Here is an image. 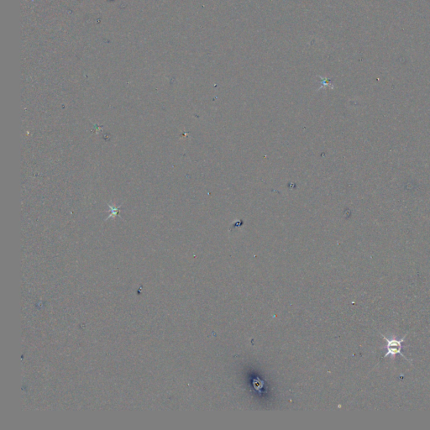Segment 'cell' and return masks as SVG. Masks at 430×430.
<instances>
[{
  "label": "cell",
  "mask_w": 430,
  "mask_h": 430,
  "mask_svg": "<svg viewBox=\"0 0 430 430\" xmlns=\"http://www.w3.org/2000/svg\"><path fill=\"white\" fill-rule=\"evenodd\" d=\"M382 336H383V338L386 341V351H387V352H386V354H385V355H384L383 357H388L390 355L391 357L394 358L397 354H401L402 357L409 361V360L407 359V357L405 356L404 354L402 353V344H403V342H404L406 336H404V337L401 338V339L386 338V336H383V335Z\"/></svg>",
  "instance_id": "obj_1"
}]
</instances>
